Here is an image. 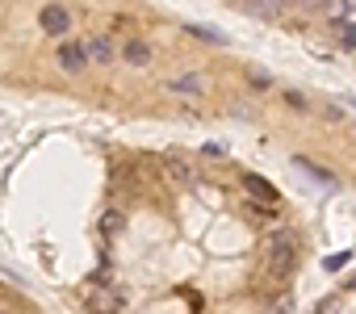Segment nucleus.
Instances as JSON below:
<instances>
[{
	"mask_svg": "<svg viewBox=\"0 0 356 314\" xmlns=\"http://www.w3.org/2000/svg\"><path fill=\"white\" fill-rule=\"evenodd\" d=\"M243 185H248V193H256V197H264V201H277V189H273L268 181H260V176H243Z\"/></svg>",
	"mask_w": 356,
	"mask_h": 314,
	"instance_id": "obj_9",
	"label": "nucleus"
},
{
	"mask_svg": "<svg viewBox=\"0 0 356 314\" xmlns=\"http://www.w3.org/2000/svg\"><path fill=\"white\" fill-rule=\"evenodd\" d=\"M298 264V247H293V235L289 231H277L268 239V272L273 276H289Z\"/></svg>",
	"mask_w": 356,
	"mask_h": 314,
	"instance_id": "obj_1",
	"label": "nucleus"
},
{
	"mask_svg": "<svg viewBox=\"0 0 356 314\" xmlns=\"http://www.w3.org/2000/svg\"><path fill=\"white\" fill-rule=\"evenodd\" d=\"M59 67H63V72H72V76H80V72L88 67V59H84L80 42H63V47H59Z\"/></svg>",
	"mask_w": 356,
	"mask_h": 314,
	"instance_id": "obj_5",
	"label": "nucleus"
},
{
	"mask_svg": "<svg viewBox=\"0 0 356 314\" xmlns=\"http://www.w3.org/2000/svg\"><path fill=\"white\" fill-rule=\"evenodd\" d=\"M348 260H352V251H335V256H327V260H323V268H327V272H339Z\"/></svg>",
	"mask_w": 356,
	"mask_h": 314,
	"instance_id": "obj_11",
	"label": "nucleus"
},
{
	"mask_svg": "<svg viewBox=\"0 0 356 314\" xmlns=\"http://www.w3.org/2000/svg\"><path fill=\"white\" fill-rule=\"evenodd\" d=\"M101 226H105V231H118V226H122V214H118V210H109V214H105V222H101Z\"/></svg>",
	"mask_w": 356,
	"mask_h": 314,
	"instance_id": "obj_13",
	"label": "nucleus"
},
{
	"mask_svg": "<svg viewBox=\"0 0 356 314\" xmlns=\"http://www.w3.org/2000/svg\"><path fill=\"white\" fill-rule=\"evenodd\" d=\"M0 314H5V310H0Z\"/></svg>",
	"mask_w": 356,
	"mask_h": 314,
	"instance_id": "obj_16",
	"label": "nucleus"
},
{
	"mask_svg": "<svg viewBox=\"0 0 356 314\" xmlns=\"http://www.w3.org/2000/svg\"><path fill=\"white\" fill-rule=\"evenodd\" d=\"M122 301H126V293H122V289H113V285H101V289H92V293H88V310H92V314H118V310H122Z\"/></svg>",
	"mask_w": 356,
	"mask_h": 314,
	"instance_id": "obj_2",
	"label": "nucleus"
},
{
	"mask_svg": "<svg viewBox=\"0 0 356 314\" xmlns=\"http://www.w3.org/2000/svg\"><path fill=\"white\" fill-rule=\"evenodd\" d=\"M38 22H42V30H47L51 38H63V34L72 30V13H67L63 5H42Z\"/></svg>",
	"mask_w": 356,
	"mask_h": 314,
	"instance_id": "obj_3",
	"label": "nucleus"
},
{
	"mask_svg": "<svg viewBox=\"0 0 356 314\" xmlns=\"http://www.w3.org/2000/svg\"><path fill=\"white\" fill-rule=\"evenodd\" d=\"M293 168H298V172H306L310 181H318V185H331V189H335V176H331L327 168H318V164H310V160H306V155H293Z\"/></svg>",
	"mask_w": 356,
	"mask_h": 314,
	"instance_id": "obj_7",
	"label": "nucleus"
},
{
	"mask_svg": "<svg viewBox=\"0 0 356 314\" xmlns=\"http://www.w3.org/2000/svg\"><path fill=\"white\" fill-rule=\"evenodd\" d=\"M80 51H84V59H88V63H109V59H113V42H109L105 34L84 38V42H80Z\"/></svg>",
	"mask_w": 356,
	"mask_h": 314,
	"instance_id": "obj_4",
	"label": "nucleus"
},
{
	"mask_svg": "<svg viewBox=\"0 0 356 314\" xmlns=\"http://www.w3.org/2000/svg\"><path fill=\"white\" fill-rule=\"evenodd\" d=\"M252 84H256V88H268V84H273V76H268V72H252Z\"/></svg>",
	"mask_w": 356,
	"mask_h": 314,
	"instance_id": "obj_15",
	"label": "nucleus"
},
{
	"mask_svg": "<svg viewBox=\"0 0 356 314\" xmlns=\"http://www.w3.org/2000/svg\"><path fill=\"white\" fill-rule=\"evenodd\" d=\"M189 34H193V38H202V42H214V47H222V42H227V34H222V30L202 26V22H189Z\"/></svg>",
	"mask_w": 356,
	"mask_h": 314,
	"instance_id": "obj_8",
	"label": "nucleus"
},
{
	"mask_svg": "<svg viewBox=\"0 0 356 314\" xmlns=\"http://www.w3.org/2000/svg\"><path fill=\"white\" fill-rule=\"evenodd\" d=\"M248 13H252V17H277L281 9H277V5H248Z\"/></svg>",
	"mask_w": 356,
	"mask_h": 314,
	"instance_id": "obj_12",
	"label": "nucleus"
},
{
	"mask_svg": "<svg viewBox=\"0 0 356 314\" xmlns=\"http://www.w3.org/2000/svg\"><path fill=\"white\" fill-rule=\"evenodd\" d=\"M122 59H126L130 67H147V63H151V47H147L143 38H126V47H122Z\"/></svg>",
	"mask_w": 356,
	"mask_h": 314,
	"instance_id": "obj_6",
	"label": "nucleus"
},
{
	"mask_svg": "<svg viewBox=\"0 0 356 314\" xmlns=\"http://www.w3.org/2000/svg\"><path fill=\"white\" fill-rule=\"evenodd\" d=\"M168 88H176V92H202V76H176V80H168Z\"/></svg>",
	"mask_w": 356,
	"mask_h": 314,
	"instance_id": "obj_10",
	"label": "nucleus"
},
{
	"mask_svg": "<svg viewBox=\"0 0 356 314\" xmlns=\"http://www.w3.org/2000/svg\"><path fill=\"white\" fill-rule=\"evenodd\" d=\"M168 164H172V176H176V181H189V168H185L181 160H168Z\"/></svg>",
	"mask_w": 356,
	"mask_h": 314,
	"instance_id": "obj_14",
	"label": "nucleus"
}]
</instances>
